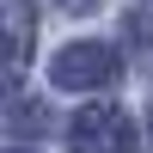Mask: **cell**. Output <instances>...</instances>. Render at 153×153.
<instances>
[{
    "mask_svg": "<svg viewBox=\"0 0 153 153\" xmlns=\"http://www.w3.org/2000/svg\"><path fill=\"white\" fill-rule=\"evenodd\" d=\"M74 153H135V123L117 104H86L74 117Z\"/></svg>",
    "mask_w": 153,
    "mask_h": 153,
    "instance_id": "6da1fadb",
    "label": "cell"
},
{
    "mask_svg": "<svg viewBox=\"0 0 153 153\" xmlns=\"http://www.w3.org/2000/svg\"><path fill=\"white\" fill-rule=\"evenodd\" d=\"M49 80L68 86V92H92V86H110L117 80V55L104 43H68L55 61H49Z\"/></svg>",
    "mask_w": 153,
    "mask_h": 153,
    "instance_id": "7a4b0ae2",
    "label": "cell"
},
{
    "mask_svg": "<svg viewBox=\"0 0 153 153\" xmlns=\"http://www.w3.org/2000/svg\"><path fill=\"white\" fill-rule=\"evenodd\" d=\"M25 61H31V6L12 0V80L25 74Z\"/></svg>",
    "mask_w": 153,
    "mask_h": 153,
    "instance_id": "3957f363",
    "label": "cell"
},
{
    "mask_svg": "<svg viewBox=\"0 0 153 153\" xmlns=\"http://www.w3.org/2000/svg\"><path fill=\"white\" fill-rule=\"evenodd\" d=\"M61 6H68V12H92L98 0H61Z\"/></svg>",
    "mask_w": 153,
    "mask_h": 153,
    "instance_id": "277c9868",
    "label": "cell"
}]
</instances>
